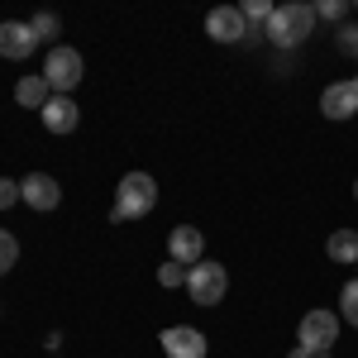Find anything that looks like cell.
<instances>
[{"label": "cell", "instance_id": "obj_11", "mask_svg": "<svg viewBox=\"0 0 358 358\" xmlns=\"http://www.w3.org/2000/svg\"><path fill=\"white\" fill-rule=\"evenodd\" d=\"M38 120H43V129H48V134H72V129L82 124V110H77V101H72V96H53V101L38 110Z\"/></svg>", "mask_w": 358, "mask_h": 358}, {"label": "cell", "instance_id": "obj_23", "mask_svg": "<svg viewBox=\"0 0 358 358\" xmlns=\"http://www.w3.org/2000/svg\"><path fill=\"white\" fill-rule=\"evenodd\" d=\"M292 358H315V354H310V349H301V344H296V349H292Z\"/></svg>", "mask_w": 358, "mask_h": 358}, {"label": "cell", "instance_id": "obj_4", "mask_svg": "<svg viewBox=\"0 0 358 358\" xmlns=\"http://www.w3.org/2000/svg\"><path fill=\"white\" fill-rule=\"evenodd\" d=\"M224 292H229V273H224L220 263L201 258L192 273H187V296H192V306H220Z\"/></svg>", "mask_w": 358, "mask_h": 358}, {"label": "cell", "instance_id": "obj_2", "mask_svg": "<svg viewBox=\"0 0 358 358\" xmlns=\"http://www.w3.org/2000/svg\"><path fill=\"white\" fill-rule=\"evenodd\" d=\"M310 29H315V5H277L263 34L273 38L277 48H296V43L310 38Z\"/></svg>", "mask_w": 358, "mask_h": 358}, {"label": "cell", "instance_id": "obj_22", "mask_svg": "<svg viewBox=\"0 0 358 358\" xmlns=\"http://www.w3.org/2000/svg\"><path fill=\"white\" fill-rule=\"evenodd\" d=\"M339 53H358V29H339Z\"/></svg>", "mask_w": 358, "mask_h": 358}, {"label": "cell", "instance_id": "obj_7", "mask_svg": "<svg viewBox=\"0 0 358 358\" xmlns=\"http://www.w3.org/2000/svg\"><path fill=\"white\" fill-rule=\"evenodd\" d=\"M320 110H325V120H354L358 115V77L325 86L320 91Z\"/></svg>", "mask_w": 358, "mask_h": 358}, {"label": "cell", "instance_id": "obj_5", "mask_svg": "<svg viewBox=\"0 0 358 358\" xmlns=\"http://www.w3.org/2000/svg\"><path fill=\"white\" fill-rule=\"evenodd\" d=\"M206 34L215 38V43H258V29L244 20V10H234V5H215L210 15H206Z\"/></svg>", "mask_w": 358, "mask_h": 358}, {"label": "cell", "instance_id": "obj_8", "mask_svg": "<svg viewBox=\"0 0 358 358\" xmlns=\"http://www.w3.org/2000/svg\"><path fill=\"white\" fill-rule=\"evenodd\" d=\"M158 344H163L167 358H206V349H210V344H206V334L192 330V325H167Z\"/></svg>", "mask_w": 358, "mask_h": 358}, {"label": "cell", "instance_id": "obj_20", "mask_svg": "<svg viewBox=\"0 0 358 358\" xmlns=\"http://www.w3.org/2000/svg\"><path fill=\"white\" fill-rule=\"evenodd\" d=\"M349 15V0H320L315 5V20H344Z\"/></svg>", "mask_w": 358, "mask_h": 358}, {"label": "cell", "instance_id": "obj_21", "mask_svg": "<svg viewBox=\"0 0 358 358\" xmlns=\"http://www.w3.org/2000/svg\"><path fill=\"white\" fill-rule=\"evenodd\" d=\"M20 201V182H10V177H0V210H10Z\"/></svg>", "mask_w": 358, "mask_h": 358}, {"label": "cell", "instance_id": "obj_19", "mask_svg": "<svg viewBox=\"0 0 358 358\" xmlns=\"http://www.w3.org/2000/svg\"><path fill=\"white\" fill-rule=\"evenodd\" d=\"M273 10H277L273 0H248V5H244V20H248V24H268V20H273Z\"/></svg>", "mask_w": 358, "mask_h": 358}, {"label": "cell", "instance_id": "obj_9", "mask_svg": "<svg viewBox=\"0 0 358 358\" xmlns=\"http://www.w3.org/2000/svg\"><path fill=\"white\" fill-rule=\"evenodd\" d=\"M20 201H24L29 210H57V201H62V187H57L48 172H29L24 182H20Z\"/></svg>", "mask_w": 358, "mask_h": 358}, {"label": "cell", "instance_id": "obj_14", "mask_svg": "<svg viewBox=\"0 0 358 358\" xmlns=\"http://www.w3.org/2000/svg\"><path fill=\"white\" fill-rule=\"evenodd\" d=\"M325 253H330L334 263H358V229H334Z\"/></svg>", "mask_w": 358, "mask_h": 358}, {"label": "cell", "instance_id": "obj_12", "mask_svg": "<svg viewBox=\"0 0 358 358\" xmlns=\"http://www.w3.org/2000/svg\"><path fill=\"white\" fill-rule=\"evenodd\" d=\"M34 48H38V38H34V29H29V24H20V20H5V24H0V57L24 62Z\"/></svg>", "mask_w": 358, "mask_h": 358}, {"label": "cell", "instance_id": "obj_17", "mask_svg": "<svg viewBox=\"0 0 358 358\" xmlns=\"http://www.w3.org/2000/svg\"><path fill=\"white\" fill-rule=\"evenodd\" d=\"M15 263H20V239H15L10 229H0V277L10 273Z\"/></svg>", "mask_w": 358, "mask_h": 358}, {"label": "cell", "instance_id": "obj_1", "mask_svg": "<svg viewBox=\"0 0 358 358\" xmlns=\"http://www.w3.org/2000/svg\"><path fill=\"white\" fill-rule=\"evenodd\" d=\"M158 206V182L148 177V172H124L120 177V187H115V210L110 220H143L148 210Z\"/></svg>", "mask_w": 358, "mask_h": 358}, {"label": "cell", "instance_id": "obj_18", "mask_svg": "<svg viewBox=\"0 0 358 358\" xmlns=\"http://www.w3.org/2000/svg\"><path fill=\"white\" fill-rule=\"evenodd\" d=\"M187 273H192V268H182V263L167 258L163 268H158V287H167V292H172V287H187Z\"/></svg>", "mask_w": 358, "mask_h": 358}, {"label": "cell", "instance_id": "obj_13", "mask_svg": "<svg viewBox=\"0 0 358 358\" xmlns=\"http://www.w3.org/2000/svg\"><path fill=\"white\" fill-rule=\"evenodd\" d=\"M15 101H20L24 110H43V106L53 101V86L43 82V77H24V82L15 86Z\"/></svg>", "mask_w": 358, "mask_h": 358}, {"label": "cell", "instance_id": "obj_16", "mask_svg": "<svg viewBox=\"0 0 358 358\" xmlns=\"http://www.w3.org/2000/svg\"><path fill=\"white\" fill-rule=\"evenodd\" d=\"M29 29H34V38L43 43V38H57V29H62V20H57L53 10H43V15H34V20H29Z\"/></svg>", "mask_w": 358, "mask_h": 358}, {"label": "cell", "instance_id": "obj_24", "mask_svg": "<svg viewBox=\"0 0 358 358\" xmlns=\"http://www.w3.org/2000/svg\"><path fill=\"white\" fill-rule=\"evenodd\" d=\"M315 358H330V354H315Z\"/></svg>", "mask_w": 358, "mask_h": 358}, {"label": "cell", "instance_id": "obj_6", "mask_svg": "<svg viewBox=\"0 0 358 358\" xmlns=\"http://www.w3.org/2000/svg\"><path fill=\"white\" fill-rule=\"evenodd\" d=\"M296 339L310 354H330V344L339 339V315L334 310H306L301 325H296Z\"/></svg>", "mask_w": 358, "mask_h": 358}, {"label": "cell", "instance_id": "obj_15", "mask_svg": "<svg viewBox=\"0 0 358 358\" xmlns=\"http://www.w3.org/2000/svg\"><path fill=\"white\" fill-rule=\"evenodd\" d=\"M339 320H349V325L358 330V277L344 282V292H339Z\"/></svg>", "mask_w": 358, "mask_h": 358}, {"label": "cell", "instance_id": "obj_26", "mask_svg": "<svg viewBox=\"0 0 358 358\" xmlns=\"http://www.w3.org/2000/svg\"><path fill=\"white\" fill-rule=\"evenodd\" d=\"M354 268H358V263H354Z\"/></svg>", "mask_w": 358, "mask_h": 358}, {"label": "cell", "instance_id": "obj_3", "mask_svg": "<svg viewBox=\"0 0 358 358\" xmlns=\"http://www.w3.org/2000/svg\"><path fill=\"white\" fill-rule=\"evenodd\" d=\"M82 77H86V62H82L77 48H67V43L48 48V57H43V82L53 86V96H72L82 86Z\"/></svg>", "mask_w": 358, "mask_h": 358}, {"label": "cell", "instance_id": "obj_10", "mask_svg": "<svg viewBox=\"0 0 358 358\" xmlns=\"http://www.w3.org/2000/svg\"><path fill=\"white\" fill-rule=\"evenodd\" d=\"M167 253H172V263L196 268V263L206 258V239H201V229H196V224H177L172 239H167Z\"/></svg>", "mask_w": 358, "mask_h": 358}, {"label": "cell", "instance_id": "obj_25", "mask_svg": "<svg viewBox=\"0 0 358 358\" xmlns=\"http://www.w3.org/2000/svg\"><path fill=\"white\" fill-rule=\"evenodd\" d=\"M354 196H358V182H354Z\"/></svg>", "mask_w": 358, "mask_h": 358}]
</instances>
